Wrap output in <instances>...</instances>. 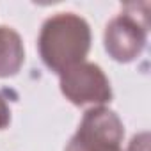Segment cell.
Instances as JSON below:
<instances>
[{"mask_svg": "<svg viewBox=\"0 0 151 151\" xmlns=\"http://www.w3.org/2000/svg\"><path fill=\"white\" fill-rule=\"evenodd\" d=\"M91 46L89 23L75 13L50 16L39 34V53L45 64L59 75L84 62Z\"/></svg>", "mask_w": 151, "mask_h": 151, "instance_id": "6da1fadb", "label": "cell"}, {"mask_svg": "<svg viewBox=\"0 0 151 151\" xmlns=\"http://www.w3.org/2000/svg\"><path fill=\"white\" fill-rule=\"evenodd\" d=\"M123 135V123L112 110L93 107L86 112L66 151H121Z\"/></svg>", "mask_w": 151, "mask_h": 151, "instance_id": "7a4b0ae2", "label": "cell"}, {"mask_svg": "<svg viewBox=\"0 0 151 151\" xmlns=\"http://www.w3.org/2000/svg\"><path fill=\"white\" fill-rule=\"evenodd\" d=\"M60 89L75 105L103 107L112 98L109 78L101 68L86 60L60 73Z\"/></svg>", "mask_w": 151, "mask_h": 151, "instance_id": "3957f363", "label": "cell"}, {"mask_svg": "<svg viewBox=\"0 0 151 151\" xmlns=\"http://www.w3.org/2000/svg\"><path fill=\"white\" fill-rule=\"evenodd\" d=\"M146 22H140L133 13H123L107 25L105 48L116 60H133L146 45Z\"/></svg>", "mask_w": 151, "mask_h": 151, "instance_id": "277c9868", "label": "cell"}, {"mask_svg": "<svg viewBox=\"0 0 151 151\" xmlns=\"http://www.w3.org/2000/svg\"><path fill=\"white\" fill-rule=\"evenodd\" d=\"M25 59L22 37L9 27H0V77L14 75Z\"/></svg>", "mask_w": 151, "mask_h": 151, "instance_id": "5b68a950", "label": "cell"}, {"mask_svg": "<svg viewBox=\"0 0 151 151\" xmlns=\"http://www.w3.org/2000/svg\"><path fill=\"white\" fill-rule=\"evenodd\" d=\"M11 121V110L7 107V101L4 100V96L0 94V130L6 128Z\"/></svg>", "mask_w": 151, "mask_h": 151, "instance_id": "8992f818", "label": "cell"}]
</instances>
